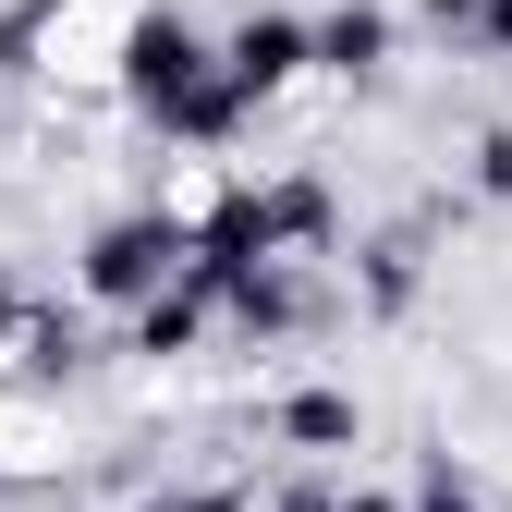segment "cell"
I'll list each match as a JSON object with an SVG mask.
<instances>
[{
    "label": "cell",
    "instance_id": "obj_2",
    "mask_svg": "<svg viewBox=\"0 0 512 512\" xmlns=\"http://www.w3.org/2000/svg\"><path fill=\"white\" fill-rule=\"evenodd\" d=\"M293 61H305V37H293L281 13H256V25L232 37V86H281V74H293Z\"/></svg>",
    "mask_w": 512,
    "mask_h": 512
},
{
    "label": "cell",
    "instance_id": "obj_3",
    "mask_svg": "<svg viewBox=\"0 0 512 512\" xmlns=\"http://www.w3.org/2000/svg\"><path fill=\"white\" fill-rule=\"evenodd\" d=\"M378 49H391V25H378V13H342L330 37H317V61H342V74H366Z\"/></svg>",
    "mask_w": 512,
    "mask_h": 512
},
{
    "label": "cell",
    "instance_id": "obj_4",
    "mask_svg": "<svg viewBox=\"0 0 512 512\" xmlns=\"http://www.w3.org/2000/svg\"><path fill=\"white\" fill-rule=\"evenodd\" d=\"M427 512H476V500H464V488H452V476H439V488H427Z\"/></svg>",
    "mask_w": 512,
    "mask_h": 512
},
{
    "label": "cell",
    "instance_id": "obj_5",
    "mask_svg": "<svg viewBox=\"0 0 512 512\" xmlns=\"http://www.w3.org/2000/svg\"><path fill=\"white\" fill-rule=\"evenodd\" d=\"M171 512H232V500H171Z\"/></svg>",
    "mask_w": 512,
    "mask_h": 512
},
{
    "label": "cell",
    "instance_id": "obj_1",
    "mask_svg": "<svg viewBox=\"0 0 512 512\" xmlns=\"http://www.w3.org/2000/svg\"><path fill=\"white\" fill-rule=\"evenodd\" d=\"M171 269V220H110L98 232V293H147Z\"/></svg>",
    "mask_w": 512,
    "mask_h": 512
}]
</instances>
